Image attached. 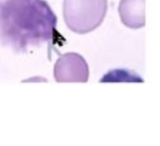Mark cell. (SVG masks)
Here are the masks:
<instances>
[{
    "instance_id": "obj_1",
    "label": "cell",
    "mask_w": 160,
    "mask_h": 146,
    "mask_svg": "<svg viewBox=\"0 0 160 146\" xmlns=\"http://www.w3.org/2000/svg\"><path fill=\"white\" fill-rule=\"evenodd\" d=\"M56 24L46 0H0V43L16 53L64 40Z\"/></svg>"
},
{
    "instance_id": "obj_2",
    "label": "cell",
    "mask_w": 160,
    "mask_h": 146,
    "mask_svg": "<svg viewBox=\"0 0 160 146\" xmlns=\"http://www.w3.org/2000/svg\"><path fill=\"white\" fill-rule=\"evenodd\" d=\"M108 10V0H64L63 16L69 30L87 34L102 23Z\"/></svg>"
},
{
    "instance_id": "obj_3",
    "label": "cell",
    "mask_w": 160,
    "mask_h": 146,
    "mask_svg": "<svg viewBox=\"0 0 160 146\" xmlns=\"http://www.w3.org/2000/svg\"><path fill=\"white\" fill-rule=\"evenodd\" d=\"M53 78L57 83H87L89 79L88 64L80 53L62 54L54 64Z\"/></svg>"
},
{
    "instance_id": "obj_4",
    "label": "cell",
    "mask_w": 160,
    "mask_h": 146,
    "mask_svg": "<svg viewBox=\"0 0 160 146\" xmlns=\"http://www.w3.org/2000/svg\"><path fill=\"white\" fill-rule=\"evenodd\" d=\"M118 12L127 27L139 29L145 26V0H121Z\"/></svg>"
}]
</instances>
